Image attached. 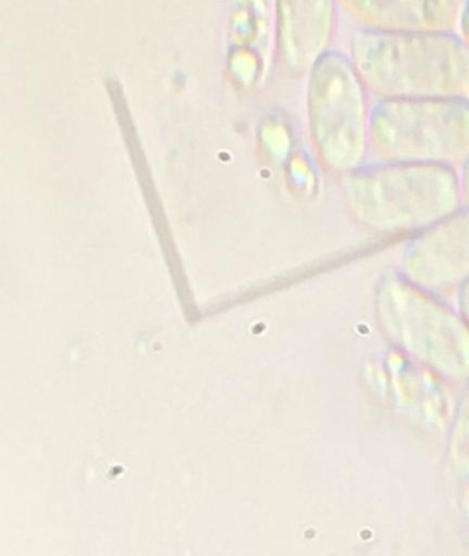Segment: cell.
<instances>
[{
    "label": "cell",
    "mask_w": 469,
    "mask_h": 556,
    "mask_svg": "<svg viewBox=\"0 0 469 556\" xmlns=\"http://www.w3.org/2000/svg\"><path fill=\"white\" fill-rule=\"evenodd\" d=\"M400 271L430 294L456 298L469 281V206L410 236Z\"/></svg>",
    "instance_id": "obj_6"
},
{
    "label": "cell",
    "mask_w": 469,
    "mask_h": 556,
    "mask_svg": "<svg viewBox=\"0 0 469 556\" xmlns=\"http://www.w3.org/2000/svg\"><path fill=\"white\" fill-rule=\"evenodd\" d=\"M338 0H276V53L283 73L308 76L331 47Z\"/></svg>",
    "instance_id": "obj_7"
},
{
    "label": "cell",
    "mask_w": 469,
    "mask_h": 556,
    "mask_svg": "<svg viewBox=\"0 0 469 556\" xmlns=\"http://www.w3.org/2000/svg\"><path fill=\"white\" fill-rule=\"evenodd\" d=\"M378 321L406 359L449 387L469 382V321L446 299L390 271L377 294Z\"/></svg>",
    "instance_id": "obj_3"
},
{
    "label": "cell",
    "mask_w": 469,
    "mask_h": 556,
    "mask_svg": "<svg viewBox=\"0 0 469 556\" xmlns=\"http://www.w3.org/2000/svg\"><path fill=\"white\" fill-rule=\"evenodd\" d=\"M466 0H338L360 27L384 31H455Z\"/></svg>",
    "instance_id": "obj_8"
},
{
    "label": "cell",
    "mask_w": 469,
    "mask_h": 556,
    "mask_svg": "<svg viewBox=\"0 0 469 556\" xmlns=\"http://www.w3.org/2000/svg\"><path fill=\"white\" fill-rule=\"evenodd\" d=\"M456 307L461 312L462 317L469 321V281L456 294Z\"/></svg>",
    "instance_id": "obj_10"
},
{
    "label": "cell",
    "mask_w": 469,
    "mask_h": 556,
    "mask_svg": "<svg viewBox=\"0 0 469 556\" xmlns=\"http://www.w3.org/2000/svg\"><path fill=\"white\" fill-rule=\"evenodd\" d=\"M459 37L465 40V43L469 47V0H466L462 5L461 17H459Z\"/></svg>",
    "instance_id": "obj_12"
},
{
    "label": "cell",
    "mask_w": 469,
    "mask_h": 556,
    "mask_svg": "<svg viewBox=\"0 0 469 556\" xmlns=\"http://www.w3.org/2000/svg\"><path fill=\"white\" fill-rule=\"evenodd\" d=\"M348 58L378 100L469 97V47L455 31H384L360 27Z\"/></svg>",
    "instance_id": "obj_1"
},
{
    "label": "cell",
    "mask_w": 469,
    "mask_h": 556,
    "mask_svg": "<svg viewBox=\"0 0 469 556\" xmlns=\"http://www.w3.org/2000/svg\"><path fill=\"white\" fill-rule=\"evenodd\" d=\"M448 457L456 473L469 475V382L465 386V392L453 419L448 439Z\"/></svg>",
    "instance_id": "obj_9"
},
{
    "label": "cell",
    "mask_w": 469,
    "mask_h": 556,
    "mask_svg": "<svg viewBox=\"0 0 469 556\" xmlns=\"http://www.w3.org/2000/svg\"><path fill=\"white\" fill-rule=\"evenodd\" d=\"M344 197L358 223L391 236H414L465 206L455 168L414 162L364 165L345 175Z\"/></svg>",
    "instance_id": "obj_2"
},
{
    "label": "cell",
    "mask_w": 469,
    "mask_h": 556,
    "mask_svg": "<svg viewBox=\"0 0 469 556\" xmlns=\"http://www.w3.org/2000/svg\"><path fill=\"white\" fill-rule=\"evenodd\" d=\"M459 185H461L462 204L469 206V159L459 168Z\"/></svg>",
    "instance_id": "obj_11"
},
{
    "label": "cell",
    "mask_w": 469,
    "mask_h": 556,
    "mask_svg": "<svg viewBox=\"0 0 469 556\" xmlns=\"http://www.w3.org/2000/svg\"><path fill=\"white\" fill-rule=\"evenodd\" d=\"M368 90L347 54L329 50L308 73L306 118L321 167L348 175L364 167L370 149Z\"/></svg>",
    "instance_id": "obj_4"
},
{
    "label": "cell",
    "mask_w": 469,
    "mask_h": 556,
    "mask_svg": "<svg viewBox=\"0 0 469 556\" xmlns=\"http://www.w3.org/2000/svg\"><path fill=\"white\" fill-rule=\"evenodd\" d=\"M378 162L462 167L469 159V97L378 100L370 112Z\"/></svg>",
    "instance_id": "obj_5"
}]
</instances>
